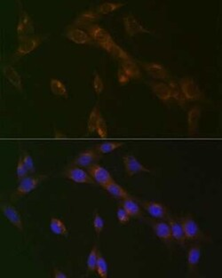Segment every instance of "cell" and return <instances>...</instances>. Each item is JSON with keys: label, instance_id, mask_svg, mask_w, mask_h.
<instances>
[{"label": "cell", "instance_id": "ba28073f", "mask_svg": "<svg viewBox=\"0 0 222 278\" xmlns=\"http://www.w3.org/2000/svg\"><path fill=\"white\" fill-rule=\"evenodd\" d=\"M141 207L150 215L158 220H168V209L162 203L156 201H140Z\"/></svg>", "mask_w": 222, "mask_h": 278}, {"label": "cell", "instance_id": "ffe728a7", "mask_svg": "<svg viewBox=\"0 0 222 278\" xmlns=\"http://www.w3.org/2000/svg\"><path fill=\"white\" fill-rule=\"evenodd\" d=\"M3 74L4 78L8 80V82L12 85L17 90L22 91L23 85L21 75L12 66L4 65L3 67Z\"/></svg>", "mask_w": 222, "mask_h": 278}, {"label": "cell", "instance_id": "484cf974", "mask_svg": "<svg viewBox=\"0 0 222 278\" xmlns=\"http://www.w3.org/2000/svg\"><path fill=\"white\" fill-rule=\"evenodd\" d=\"M50 90L53 94L58 97H62V98L69 97V91L66 85L58 78H52L50 80Z\"/></svg>", "mask_w": 222, "mask_h": 278}, {"label": "cell", "instance_id": "2e32d148", "mask_svg": "<svg viewBox=\"0 0 222 278\" xmlns=\"http://www.w3.org/2000/svg\"><path fill=\"white\" fill-rule=\"evenodd\" d=\"M149 86L151 88L153 94H155L156 98L160 100L161 102L165 104L173 102L172 101V95H171V90L167 83L164 81H150Z\"/></svg>", "mask_w": 222, "mask_h": 278}, {"label": "cell", "instance_id": "1f68e13d", "mask_svg": "<svg viewBox=\"0 0 222 278\" xmlns=\"http://www.w3.org/2000/svg\"><path fill=\"white\" fill-rule=\"evenodd\" d=\"M95 271L101 278H107L109 277V266H108L107 261L100 252Z\"/></svg>", "mask_w": 222, "mask_h": 278}, {"label": "cell", "instance_id": "7a4b0ae2", "mask_svg": "<svg viewBox=\"0 0 222 278\" xmlns=\"http://www.w3.org/2000/svg\"><path fill=\"white\" fill-rule=\"evenodd\" d=\"M182 94L184 95L187 102H198L205 98L204 93L198 83L190 77H184L179 81Z\"/></svg>", "mask_w": 222, "mask_h": 278}, {"label": "cell", "instance_id": "d6986e66", "mask_svg": "<svg viewBox=\"0 0 222 278\" xmlns=\"http://www.w3.org/2000/svg\"><path fill=\"white\" fill-rule=\"evenodd\" d=\"M201 254V246L199 245H194L189 248V252H188V258H187L189 274L193 275L196 273V271L198 270V264L200 262Z\"/></svg>", "mask_w": 222, "mask_h": 278}, {"label": "cell", "instance_id": "d6a6232c", "mask_svg": "<svg viewBox=\"0 0 222 278\" xmlns=\"http://www.w3.org/2000/svg\"><path fill=\"white\" fill-rule=\"evenodd\" d=\"M93 225H94V229L95 230V233L99 237L100 235L104 229V221H103V217L97 211H95L94 213V219H93Z\"/></svg>", "mask_w": 222, "mask_h": 278}, {"label": "cell", "instance_id": "9a60e30c", "mask_svg": "<svg viewBox=\"0 0 222 278\" xmlns=\"http://www.w3.org/2000/svg\"><path fill=\"white\" fill-rule=\"evenodd\" d=\"M65 36L70 41L73 42L77 45H91L94 41L91 38L89 34L84 29L71 27L67 29Z\"/></svg>", "mask_w": 222, "mask_h": 278}, {"label": "cell", "instance_id": "5bb4252c", "mask_svg": "<svg viewBox=\"0 0 222 278\" xmlns=\"http://www.w3.org/2000/svg\"><path fill=\"white\" fill-rule=\"evenodd\" d=\"M101 15L95 8L87 9L80 12L78 16L75 19L74 22L71 27L85 29L87 26L95 23V21L99 20Z\"/></svg>", "mask_w": 222, "mask_h": 278}, {"label": "cell", "instance_id": "4fadbf2b", "mask_svg": "<svg viewBox=\"0 0 222 278\" xmlns=\"http://www.w3.org/2000/svg\"><path fill=\"white\" fill-rule=\"evenodd\" d=\"M1 212L3 213V215L5 217V219L15 229H18L21 232L23 231L24 228H23L22 218H21V215L19 213V211L13 205L9 204V203H2L1 204Z\"/></svg>", "mask_w": 222, "mask_h": 278}, {"label": "cell", "instance_id": "6da1fadb", "mask_svg": "<svg viewBox=\"0 0 222 278\" xmlns=\"http://www.w3.org/2000/svg\"><path fill=\"white\" fill-rule=\"evenodd\" d=\"M47 176L45 174L39 175H28L20 180L16 189L12 192L11 199L16 201L21 197L27 196L29 193L34 191L36 188L41 184L44 180H46Z\"/></svg>", "mask_w": 222, "mask_h": 278}, {"label": "cell", "instance_id": "e0dca14e", "mask_svg": "<svg viewBox=\"0 0 222 278\" xmlns=\"http://www.w3.org/2000/svg\"><path fill=\"white\" fill-rule=\"evenodd\" d=\"M149 224L152 228L154 233L161 241L165 244H170L173 241L172 232L168 222L160 221H149Z\"/></svg>", "mask_w": 222, "mask_h": 278}, {"label": "cell", "instance_id": "d590c367", "mask_svg": "<svg viewBox=\"0 0 222 278\" xmlns=\"http://www.w3.org/2000/svg\"><path fill=\"white\" fill-rule=\"evenodd\" d=\"M29 171L27 170V168L25 166L24 163H23V161H22L21 156H20L16 164V175L18 180H22L23 178L29 175Z\"/></svg>", "mask_w": 222, "mask_h": 278}, {"label": "cell", "instance_id": "5b68a950", "mask_svg": "<svg viewBox=\"0 0 222 278\" xmlns=\"http://www.w3.org/2000/svg\"><path fill=\"white\" fill-rule=\"evenodd\" d=\"M34 31H35V29H34L32 18L28 12L25 11L24 9L21 8L20 10L19 17H18V21H17V37L19 38V40H21L25 37L33 36Z\"/></svg>", "mask_w": 222, "mask_h": 278}, {"label": "cell", "instance_id": "277c9868", "mask_svg": "<svg viewBox=\"0 0 222 278\" xmlns=\"http://www.w3.org/2000/svg\"><path fill=\"white\" fill-rule=\"evenodd\" d=\"M123 24L128 37H135L139 34H152L151 30L146 28V26L132 13H127L123 17Z\"/></svg>", "mask_w": 222, "mask_h": 278}, {"label": "cell", "instance_id": "52a82bcc", "mask_svg": "<svg viewBox=\"0 0 222 278\" xmlns=\"http://www.w3.org/2000/svg\"><path fill=\"white\" fill-rule=\"evenodd\" d=\"M63 176L68 180L78 184H95V180H93L87 171L75 164H71L70 166L67 167L63 172Z\"/></svg>", "mask_w": 222, "mask_h": 278}, {"label": "cell", "instance_id": "603a6c76", "mask_svg": "<svg viewBox=\"0 0 222 278\" xmlns=\"http://www.w3.org/2000/svg\"><path fill=\"white\" fill-rule=\"evenodd\" d=\"M103 188H104L111 196L115 197L116 199L123 200V199L129 198V197H132L131 195L126 191V189L123 188L122 186H120L117 182H115V180L106 185Z\"/></svg>", "mask_w": 222, "mask_h": 278}, {"label": "cell", "instance_id": "4316f807", "mask_svg": "<svg viewBox=\"0 0 222 278\" xmlns=\"http://www.w3.org/2000/svg\"><path fill=\"white\" fill-rule=\"evenodd\" d=\"M50 229L56 236H61V237H68L69 236V229L65 225V223L57 217H52L51 218V220H50Z\"/></svg>", "mask_w": 222, "mask_h": 278}, {"label": "cell", "instance_id": "7402d4cb", "mask_svg": "<svg viewBox=\"0 0 222 278\" xmlns=\"http://www.w3.org/2000/svg\"><path fill=\"white\" fill-rule=\"evenodd\" d=\"M167 84H168L170 90H171L172 101L174 102V103H177L178 105L180 107H182V108L185 107L188 102H187L184 95L182 94V91H181L178 81L173 80V79H169Z\"/></svg>", "mask_w": 222, "mask_h": 278}, {"label": "cell", "instance_id": "83f0119b", "mask_svg": "<svg viewBox=\"0 0 222 278\" xmlns=\"http://www.w3.org/2000/svg\"><path fill=\"white\" fill-rule=\"evenodd\" d=\"M124 6L123 3H120V2H112V1H108V2H104L103 4H99L97 7H95L97 12L99 13L101 16L103 15H107V14H111L112 12H115L120 8H122Z\"/></svg>", "mask_w": 222, "mask_h": 278}, {"label": "cell", "instance_id": "e575fe53", "mask_svg": "<svg viewBox=\"0 0 222 278\" xmlns=\"http://www.w3.org/2000/svg\"><path fill=\"white\" fill-rule=\"evenodd\" d=\"M95 132L98 134V135H99L102 139H106L108 137L107 124H106V121L103 119V116L100 118Z\"/></svg>", "mask_w": 222, "mask_h": 278}, {"label": "cell", "instance_id": "7c38bea8", "mask_svg": "<svg viewBox=\"0 0 222 278\" xmlns=\"http://www.w3.org/2000/svg\"><path fill=\"white\" fill-rule=\"evenodd\" d=\"M101 154L95 148L87 149L79 153L72 162V164L78 165L79 167L88 168L93 164H98L101 159Z\"/></svg>", "mask_w": 222, "mask_h": 278}, {"label": "cell", "instance_id": "4dcf8cb0", "mask_svg": "<svg viewBox=\"0 0 222 278\" xmlns=\"http://www.w3.org/2000/svg\"><path fill=\"white\" fill-rule=\"evenodd\" d=\"M98 255H99V250H98L97 246L95 245L93 246V248L91 249L89 255L87 257V266L88 273H93L96 270Z\"/></svg>", "mask_w": 222, "mask_h": 278}, {"label": "cell", "instance_id": "f1b7e54d", "mask_svg": "<svg viewBox=\"0 0 222 278\" xmlns=\"http://www.w3.org/2000/svg\"><path fill=\"white\" fill-rule=\"evenodd\" d=\"M101 117H102V114H101L99 107L95 105L92 109L89 117H88V119H87V132L89 134L95 133V130H96V127H97V124H98V121H99Z\"/></svg>", "mask_w": 222, "mask_h": 278}, {"label": "cell", "instance_id": "f546056e", "mask_svg": "<svg viewBox=\"0 0 222 278\" xmlns=\"http://www.w3.org/2000/svg\"><path fill=\"white\" fill-rule=\"evenodd\" d=\"M123 145L124 143L122 141H105L103 143L97 145L95 148L101 155H104L115 151L120 147H123Z\"/></svg>", "mask_w": 222, "mask_h": 278}, {"label": "cell", "instance_id": "836d02e7", "mask_svg": "<svg viewBox=\"0 0 222 278\" xmlns=\"http://www.w3.org/2000/svg\"><path fill=\"white\" fill-rule=\"evenodd\" d=\"M93 88L95 91V94L97 95H101L104 91V83H103V78L100 76L98 72H95L94 74V78H93Z\"/></svg>", "mask_w": 222, "mask_h": 278}, {"label": "cell", "instance_id": "f35d334b", "mask_svg": "<svg viewBox=\"0 0 222 278\" xmlns=\"http://www.w3.org/2000/svg\"><path fill=\"white\" fill-rule=\"evenodd\" d=\"M116 76H117V81L119 83L120 86H126L131 82V78H129L127 74L125 73L123 69H121L120 67H118Z\"/></svg>", "mask_w": 222, "mask_h": 278}, {"label": "cell", "instance_id": "9c48e42d", "mask_svg": "<svg viewBox=\"0 0 222 278\" xmlns=\"http://www.w3.org/2000/svg\"><path fill=\"white\" fill-rule=\"evenodd\" d=\"M87 172L93 178V180H95V183L99 184L103 188L115 180L111 175V172L99 164L91 165L87 168Z\"/></svg>", "mask_w": 222, "mask_h": 278}, {"label": "cell", "instance_id": "cb8c5ba5", "mask_svg": "<svg viewBox=\"0 0 222 278\" xmlns=\"http://www.w3.org/2000/svg\"><path fill=\"white\" fill-rule=\"evenodd\" d=\"M121 201V206L127 212L131 218H140L142 216V210L140 208V205L132 197Z\"/></svg>", "mask_w": 222, "mask_h": 278}, {"label": "cell", "instance_id": "d4e9b609", "mask_svg": "<svg viewBox=\"0 0 222 278\" xmlns=\"http://www.w3.org/2000/svg\"><path fill=\"white\" fill-rule=\"evenodd\" d=\"M119 67L123 69V71L127 74L129 78L132 79H140L141 78V70L140 67L137 65L134 60L120 62Z\"/></svg>", "mask_w": 222, "mask_h": 278}, {"label": "cell", "instance_id": "8fae6325", "mask_svg": "<svg viewBox=\"0 0 222 278\" xmlns=\"http://www.w3.org/2000/svg\"><path fill=\"white\" fill-rule=\"evenodd\" d=\"M141 67L147 72L148 76L155 80L165 82L170 78L168 70H166L165 66L162 65L159 62H143L141 64Z\"/></svg>", "mask_w": 222, "mask_h": 278}, {"label": "cell", "instance_id": "30bf717a", "mask_svg": "<svg viewBox=\"0 0 222 278\" xmlns=\"http://www.w3.org/2000/svg\"><path fill=\"white\" fill-rule=\"evenodd\" d=\"M123 164L128 177H132L141 172H151L149 168L141 164L135 155L132 154L123 155Z\"/></svg>", "mask_w": 222, "mask_h": 278}, {"label": "cell", "instance_id": "74e56055", "mask_svg": "<svg viewBox=\"0 0 222 278\" xmlns=\"http://www.w3.org/2000/svg\"><path fill=\"white\" fill-rule=\"evenodd\" d=\"M21 156L23 163H24L25 166L27 168V170L29 171V173H33L35 172V164H34L32 156L29 155L28 152H23Z\"/></svg>", "mask_w": 222, "mask_h": 278}, {"label": "cell", "instance_id": "8992f818", "mask_svg": "<svg viewBox=\"0 0 222 278\" xmlns=\"http://www.w3.org/2000/svg\"><path fill=\"white\" fill-rule=\"evenodd\" d=\"M44 38L41 36L33 35L30 37H25L23 39L19 40V45L17 46L14 56L15 57H24L29 53H33L35 50L37 49L42 43Z\"/></svg>", "mask_w": 222, "mask_h": 278}, {"label": "cell", "instance_id": "44dd1931", "mask_svg": "<svg viewBox=\"0 0 222 278\" xmlns=\"http://www.w3.org/2000/svg\"><path fill=\"white\" fill-rule=\"evenodd\" d=\"M168 224L170 226V229H171L173 240L177 242L179 245L184 246L187 239H186L185 234H184V231L182 229L181 222L174 220L173 218H169Z\"/></svg>", "mask_w": 222, "mask_h": 278}, {"label": "cell", "instance_id": "8d00e7d4", "mask_svg": "<svg viewBox=\"0 0 222 278\" xmlns=\"http://www.w3.org/2000/svg\"><path fill=\"white\" fill-rule=\"evenodd\" d=\"M116 218H117V221L121 225H127L128 223L130 222V219H131V217L128 214L127 212L122 206H119L117 208Z\"/></svg>", "mask_w": 222, "mask_h": 278}, {"label": "cell", "instance_id": "ac0fdd59", "mask_svg": "<svg viewBox=\"0 0 222 278\" xmlns=\"http://www.w3.org/2000/svg\"><path fill=\"white\" fill-rule=\"evenodd\" d=\"M202 109L199 105H194L189 109L187 115L188 131L189 135H195L198 133Z\"/></svg>", "mask_w": 222, "mask_h": 278}, {"label": "cell", "instance_id": "ab89813d", "mask_svg": "<svg viewBox=\"0 0 222 278\" xmlns=\"http://www.w3.org/2000/svg\"><path fill=\"white\" fill-rule=\"evenodd\" d=\"M53 275H54V278H67V275L62 272V270H59V269H54V272H53Z\"/></svg>", "mask_w": 222, "mask_h": 278}, {"label": "cell", "instance_id": "3957f363", "mask_svg": "<svg viewBox=\"0 0 222 278\" xmlns=\"http://www.w3.org/2000/svg\"><path fill=\"white\" fill-rule=\"evenodd\" d=\"M182 229L185 234L186 239L189 241H206L207 237L202 231L198 222L190 215L182 217L180 220Z\"/></svg>", "mask_w": 222, "mask_h": 278}]
</instances>
